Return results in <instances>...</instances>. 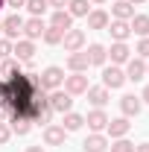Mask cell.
Segmentation results:
<instances>
[{"mask_svg":"<svg viewBox=\"0 0 149 152\" xmlns=\"http://www.w3.org/2000/svg\"><path fill=\"white\" fill-rule=\"evenodd\" d=\"M38 85L44 88V91H56V88H61L64 85V70L61 67H47L44 73H38Z\"/></svg>","mask_w":149,"mask_h":152,"instance_id":"obj_1","label":"cell"},{"mask_svg":"<svg viewBox=\"0 0 149 152\" xmlns=\"http://www.w3.org/2000/svg\"><path fill=\"white\" fill-rule=\"evenodd\" d=\"M47 105L53 111H58V114H67V111H73V96L67 94V91H61V88H56V91H50V96H47Z\"/></svg>","mask_w":149,"mask_h":152,"instance_id":"obj_2","label":"cell"},{"mask_svg":"<svg viewBox=\"0 0 149 152\" xmlns=\"http://www.w3.org/2000/svg\"><path fill=\"white\" fill-rule=\"evenodd\" d=\"M91 85H88V76L85 73H70V76H64V91L70 96H76V94H85Z\"/></svg>","mask_w":149,"mask_h":152,"instance_id":"obj_3","label":"cell"},{"mask_svg":"<svg viewBox=\"0 0 149 152\" xmlns=\"http://www.w3.org/2000/svg\"><path fill=\"white\" fill-rule=\"evenodd\" d=\"M123 85H126V73L117 64H111V67L102 70V88H111L114 91V88H123Z\"/></svg>","mask_w":149,"mask_h":152,"instance_id":"obj_4","label":"cell"},{"mask_svg":"<svg viewBox=\"0 0 149 152\" xmlns=\"http://www.w3.org/2000/svg\"><path fill=\"white\" fill-rule=\"evenodd\" d=\"M61 44H64V50H70V53H76V50H82L85 47V32L82 29H67L64 32V38H61Z\"/></svg>","mask_w":149,"mask_h":152,"instance_id":"obj_5","label":"cell"},{"mask_svg":"<svg viewBox=\"0 0 149 152\" xmlns=\"http://www.w3.org/2000/svg\"><path fill=\"white\" fill-rule=\"evenodd\" d=\"M123 73H126V79H131V82H140V79L146 76V61H143L140 56H137V58H129Z\"/></svg>","mask_w":149,"mask_h":152,"instance_id":"obj_6","label":"cell"},{"mask_svg":"<svg viewBox=\"0 0 149 152\" xmlns=\"http://www.w3.org/2000/svg\"><path fill=\"white\" fill-rule=\"evenodd\" d=\"M12 53L18 56V61H32V56H35V44H32L29 38H18L15 47H12Z\"/></svg>","mask_w":149,"mask_h":152,"instance_id":"obj_7","label":"cell"},{"mask_svg":"<svg viewBox=\"0 0 149 152\" xmlns=\"http://www.w3.org/2000/svg\"><path fill=\"white\" fill-rule=\"evenodd\" d=\"M140 96H134V94H126V96H120V111H123V117H137L140 114Z\"/></svg>","mask_w":149,"mask_h":152,"instance_id":"obj_8","label":"cell"},{"mask_svg":"<svg viewBox=\"0 0 149 152\" xmlns=\"http://www.w3.org/2000/svg\"><path fill=\"white\" fill-rule=\"evenodd\" d=\"M20 32H23V18L20 15H9V18L3 20V35L9 38V41H15Z\"/></svg>","mask_w":149,"mask_h":152,"instance_id":"obj_9","label":"cell"},{"mask_svg":"<svg viewBox=\"0 0 149 152\" xmlns=\"http://www.w3.org/2000/svg\"><path fill=\"white\" fill-rule=\"evenodd\" d=\"M129 129H131L129 117H117V120H108V126H105V132L111 134L114 140H117V137H126V134H129Z\"/></svg>","mask_w":149,"mask_h":152,"instance_id":"obj_10","label":"cell"},{"mask_svg":"<svg viewBox=\"0 0 149 152\" xmlns=\"http://www.w3.org/2000/svg\"><path fill=\"white\" fill-rule=\"evenodd\" d=\"M82 149H85V152H105V149H108V137H105V134H99V132H93V134L85 137Z\"/></svg>","mask_w":149,"mask_h":152,"instance_id":"obj_11","label":"cell"},{"mask_svg":"<svg viewBox=\"0 0 149 152\" xmlns=\"http://www.w3.org/2000/svg\"><path fill=\"white\" fill-rule=\"evenodd\" d=\"M129 44H126V41H114L111 44V50H108V56H111V64H126V61H129Z\"/></svg>","mask_w":149,"mask_h":152,"instance_id":"obj_12","label":"cell"},{"mask_svg":"<svg viewBox=\"0 0 149 152\" xmlns=\"http://www.w3.org/2000/svg\"><path fill=\"white\" fill-rule=\"evenodd\" d=\"M85 123H88V129H91V132H105L108 117H105V111H102V108H93V111L85 117Z\"/></svg>","mask_w":149,"mask_h":152,"instance_id":"obj_13","label":"cell"},{"mask_svg":"<svg viewBox=\"0 0 149 152\" xmlns=\"http://www.w3.org/2000/svg\"><path fill=\"white\" fill-rule=\"evenodd\" d=\"M108 32H111L114 41H126V38L131 35V26H129V20H108V26H105Z\"/></svg>","mask_w":149,"mask_h":152,"instance_id":"obj_14","label":"cell"},{"mask_svg":"<svg viewBox=\"0 0 149 152\" xmlns=\"http://www.w3.org/2000/svg\"><path fill=\"white\" fill-rule=\"evenodd\" d=\"M64 137H67L64 126H47V129H44V143H47V146H61Z\"/></svg>","mask_w":149,"mask_h":152,"instance_id":"obj_15","label":"cell"},{"mask_svg":"<svg viewBox=\"0 0 149 152\" xmlns=\"http://www.w3.org/2000/svg\"><path fill=\"white\" fill-rule=\"evenodd\" d=\"M88 64H91V61H88V53H82V50H76V53L67 56V67H70L73 73H85Z\"/></svg>","mask_w":149,"mask_h":152,"instance_id":"obj_16","label":"cell"},{"mask_svg":"<svg viewBox=\"0 0 149 152\" xmlns=\"http://www.w3.org/2000/svg\"><path fill=\"white\" fill-rule=\"evenodd\" d=\"M111 15H114V20H131L134 18V6L129 0H117L111 6Z\"/></svg>","mask_w":149,"mask_h":152,"instance_id":"obj_17","label":"cell"},{"mask_svg":"<svg viewBox=\"0 0 149 152\" xmlns=\"http://www.w3.org/2000/svg\"><path fill=\"white\" fill-rule=\"evenodd\" d=\"M44 29H47V26H44V20H41V18H29V20H23V35L29 38V41L41 38V35H44Z\"/></svg>","mask_w":149,"mask_h":152,"instance_id":"obj_18","label":"cell"},{"mask_svg":"<svg viewBox=\"0 0 149 152\" xmlns=\"http://www.w3.org/2000/svg\"><path fill=\"white\" fill-rule=\"evenodd\" d=\"M50 26H56V29H61V32H67V29L73 26L70 12H67V9H56V12H53V20H50Z\"/></svg>","mask_w":149,"mask_h":152,"instance_id":"obj_19","label":"cell"},{"mask_svg":"<svg viewBox=\"0 0 149 152\" xmlns=\"http://www.w3.org/2000/svg\"><path fill=\"white\" fill-rule=\"evenodd\" d=\"M85 94H88V102L96 105V108H102V105L108 102V88H102V85H99V88H88Z\"/></svg>","mask_w":149,"mask_h":152,"instance_id":"obj_20","label":"cell"},{"mask_svg":"<svg viewBox=\"0 0 149 152\" xmlns=\"http://www.w3.org/2000/svg\"><path fill=\"white\" fill-rule=\"evenodd\" d=\"M131 32H137L140 38H149V15H134V18L129 20Z\"/></svg>","mask_w":149,"mask_h":152,"instance_id":"obj_21","label":"cell"},{"mask_svg":"<svg viewBox=\"0 0 149 152\" xmlns=\"http://www.w3.org/2000/svg\"><path fill=\"white\" fill-rule=\"evenodd\" d=\"M9 123H12L9 129H12L15 134H20V137L32 132V120H29V117H9Z\"/></svg>","mask_w":149,"mask_h":152,"instance_id":"obj_22","label":"cell"},{"mask_svg":"<svg viewBox=\"0 0 149 152\" xmlns=\"http://www.w3.org/2000/svg\"><path fill=\"white\" fill-rule=\"evenodd\" d=\"M61 126H64V132H79V129L85 126V117H82V114H76V111H67Z\"/></svg>","mask_w":149,"mask_h":152,"instance_id":"obj_23","label":"cell"},{"mask_svg":"<svg viewBox=\"0 0 149 152\" xmlns=\"http://www.w3.org/2000/svg\"><path fill=\"white\" fill-rule=\"evenodd\" d=\"M88 26H91V29H105V26H108V12H102V9L88 12Z\"/></svg>","mask_w":149,"mask_h":152,"instance_id":"obj_24","label":"cell"},{"mask_svg":"<svg viewBox=\"0 0 149 152\" xmlns=\"http://www.w3.org/2000/svg\"><path fill=\"white\" fill-rule=\"evenodd\" d=\"M105 58H108V50L102 44H91L88 47V61L91 64H105Z\"/></svg>","mask_w":149,"mask_h":152,"instance_id":"obj_25","label":"cell"},{"mask_svg":"<svg viewBox=\"0 0 149 152\" xmlns=\"http://www.w3.org/2000/svg\"><path fill=\"white\" fill-rule=\"evenodd\" d=\"M20 73V61L15 58H3V64H0V76H6V79H12V76Z\"/></svg>","mask_w":149,"mask_h":152,"instance_id":"obj_26","label":"cell"},{"mask_svg":"<svg viewBox=\"0 0 149 152\" xmlns=\"http://www.w3.org/2000/svg\"><path fill=\"white\" fill-rule=\"evenodd\" d=\"M67 12H70V18H85L88 15V0H70Z\"/></svg>","mask_w":149,"mask_h":152,"instance_id":"obj_27","label":"cell"},{"mask_svg":"<svg viewBox=\"0 0 149 152\" xmlns=\"http://www.w3.org/2000/svg\"><path fill=\"white\" fill-rule=\"evenodd\" d=\"M23 6L29 9V15H32V18H41V15L47 12V6H50V3H47V0H26Z\"/></svg>","mask_w":149,"mask_h":152,"instance_id":"obj_28","label":"cell"},{"mask_svg":"<svg viewBox=\"0 0 149 152\" xmlns=\"http://www.w3.org/2000/svg\"><path fill=\"white\" fill-rule=\"evenodd\" d=\"M41 38H44L47 44H61V38H64V32H61V29H56V26H47Z\"/></svg>","mask_w":149,"mask_h":152,"instance_id":"obj_29","label":"cell"},{"mask_svg":"<svg viewBox=\"0 0 149 152\" xmlns=\"http://www.w3.org/2000/svg\"><path fill=\"white\" fill-rule=\"evenodd\" d=\"M108 149L111 152H134V143H129L126 137H117L114 143H108Z\"/></svg>","mask_w":149,"mask_h":152,"instance_id":"obj_30","label":"cell"},{"mask_svg":"<svg viewBox=\"0 0 149 152\" xmlns=\"http://www.w3.org/2000/svg\"><path fill=\"white\" fill-rule=\"evenodd\" d=\"M12 47H15V44H12L9 38H0V58H9V56H12Z\"/></svg>","mask_w":149,"mask_h":152,"instance_id":"obj_31","label":"cell"},{"mask_svg":"<svg viewBox=\"0 0 149 152\" xmlns=\"http://www.w3.org/2000/svg\"><path fill=\"white\" fill-rule=\"evenodd\" d=\"M9 137H12V129L0 120V146H3V143H9Z\"/></svg>","mask_w":149,"mask_h":152,"instance_id":"obj_32","label":"cell"},{"mask_svg":"<svg viewBox=\"0 0 149 152\" xmlns=\"http://www.w3.org/2000/svg\"><path fill=\"white\" fill-rule=\"evenodd\" d=\"M137 56H140V58H149V38H140V44H137Z\"/></svg>","mask_w":149,"mask_h":152,"instance_id":"obj_33","label":"cell"},{"mask_svg":"<svg viewBox=\"0 0 149 152\" xmlns=\"http://www.w3.org/2000/svg\"><path fill=\"white\" fill-rule=\"evenodd\" d=\"M47 3H50V6H56V9H64L70 0H47Z\"/></svg>","mask_w":149,"mask_h":152,"instance_id":"obj_34","label":"cell"},{"mask_svg":"<svg viewBox=\"0 0 149 152\" xmlns=\"http://www.w3.org/2000/svg\"><path fill=\"white\" fill-rule=\"evenodd\" d=\"M23 3H26V0H6V6H12V9H20Z\"/></svg>","mask_w":149,"mask_h":152,"instance_id":"obj_35","label":"cell"},{"mask_svg":"<svg viewBox=\"0 0 149 152\" xmlns=\"http://www.w3.org/2000/svg\"><path fill=\"white\" fill-rule=\"evenodd\" d=\"M134 152H149V143H137V146H134Z\"/></svg>","mask_w":149,"mask_h":152,"instance_id":"obj_36","label":"cell"},{"mask_svg":"<svg viewBox=\"0 0 149 152\" xmlns=\"http://www.w3.org/2000/svg\"><path fill=\"white\" fill-rule=\"evenodd\" d=\"M3 117H9V108H6V105L0 102V120H3Z\"/></svg>","mask_w":149,"mask_h":152,"instance_id":"obj_37","label":"cell"},{"mask_svg":"<svg viewBox=\"0 0 149 152\" xmlns=\"http://www.w3.org/2000/svg\"><path fill=\"white\" fill-rule=\"evenodd\" d=\"M140 102H149V85L143 88V96H140Z\"/></svg>","mask_w":149,"mask_h":152,"instance_id":"obj_38","label":"cell"},{"mask_svg":"<svg viewBox=\"0 0 149 152\" xmlns=\"http://www.w3.org/2000/svg\"><path fill=\"white\" fill-rule=\"evenodd\" d=\"M26 152H44V146H29Z\"/></svg>","mask_w":149,"mask_h":152,"instance_id":"obj_39","label":"cell"},{"mask_svg":"<svg viewBox=\"0 0 149 152\" xmlns=\"http://www.w3.org/2000/svg\"><path fill=\"white\" fill-rule=\"evenodd\" d=\"M131 6H140V3H146V0H129Z\"/></svg>","mask_w":149,"mask_h":152,"instance_id":"obj_40","label":"cell"},{"mask_svg":"<svg viewBox=\"0 0 149 152\" xmlns=\"http://www.w3.org/2000/svg\"><path fill=\"white\" fill-rule=\"evenodd\" d=\"M3 6H6V0H0V9H3Z\"/></svg>","mask_w":149,"mask_h":152,"instance_id":"obj_41","label":"cell"},{"mask_svg":"<svg viewBox=\"0 0 149 152\" xmlns=\"http://www.w3.org/2000/svg\"><path fill=\"white\" fill-rule=\"evenodd\" d=\"M0 32H3V20H0Z\"/></svg>","mask_w":149,"mask_h":152,"instance_id":"obj_42","label":"cell"},{"mask_svg":"<svg viewBox=\"0 0 149 152\" xmlns=\"http://www.w3.org/2000/svg\"><path fill=\"white\" fill-rule=\"evenodd\" d=\"M93 3H105V0H93Z\"/></svg>","mask_w":149,"mask_h":152,"instance_id":"obj_43","label":"cell"},{"mask_svg":"<svg viewBox=\"0 0 149 152\" xmlns=\"http://www.w3.org/2000/svg\"><path fill=\"white\" fill-rule=\"evenodd\" d=\"M146 73H149V64H146Z\"/></svg>","mask_w":149,"mask_h":152,"instance_id":"obj_44","label":"cell"}]
</instances>
